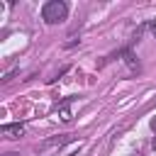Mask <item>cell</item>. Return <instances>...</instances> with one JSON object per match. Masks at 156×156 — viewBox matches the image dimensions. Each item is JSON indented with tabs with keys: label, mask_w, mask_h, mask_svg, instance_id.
Masks as SVG:
<instances>
[{
	"label": "cell",
	"mask_w": 156,
	"mask_h": 156,
	"mask_svg": "<svg viewBox=\"0 0 156 156\" xmlns=\"http://www.w3.org/2000/svg\"><path fill=\"white\" fill-rule=\"evenodd\" d=\"M66 15H68V7H66V2H61V0H49V2H44V7H41V17H44L46 24H58V22L66 20Z\"/></svg>",
	"instance_id": "1"
},
{
	"label": "cell",
	"mask_w": 156,
	"mask_h": 156,
	"mask_svg": "<svg viewBox=\"0 0 156 156\" xmlns=\"http://www.w3.org/2000/svg\"><path fill=\"white\" fill-rule=\"evenodd\" d=\"M0 134L7 136V139H17V136L24 134V127H22V124H2V127H0Z\"/></svg>",
	"instance_id": "2"
},
{
	"label": "cell",
	"mask_w": 156,
	"mask_h": 156,
	"mask_svg": "<svg viewBox=\"0 0 156 156\" xmlns=\"http://www.w3.org/2000/svg\"><path fill=\"white\" fill-rule=\"evenodd\" d=\"M151 129H154V132H156V117H154V119H151Z\"/></svg>",
	"instance_id": "3"
},
{
	"label": "cell",
	"mask_w": 156,
	"mask_h": 156,
	"mask_svg": "<svg viewBox=\"0 0 156 156\" xmlns=\"http://www.w3.org/2000/svg\"><path fill=\"white\" fill-rule=\"evenodd\" d=\"M151 32H154V34H156V22H151Z\"/></svg>",
	"instance_id": "4"
},
{
	"label": "cell",
	"mask_w": 156,
	"mask_h": 156,
	"mask_svg": "<svg viewBox=\"0 0 156 156\" xmlns=\"http://www.w3.org/2000/svg\"><path fill=\"white\" fill-rule=\"evenodd\" d=\"M154 149H156V136H154Z\"/></svg>",
	"instance_id": "5"
}]
</instances>
